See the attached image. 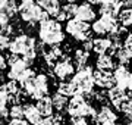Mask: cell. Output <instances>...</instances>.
<instances>
[{
	"mask_svg": "<svg viewBox=\"0 0 132 125\" xmlns=\"http://www.w3.org/2000/svg\"><path fill=\"white\" fill-rule=\"evenodd\" d=\"M116 125H125V124H116Z\"/></svg>",
	"mask_w": 132,
	"mask_h": 125,
	"instance_id": "cell-40",
	"label": "cell"
},
{
	"mask_svg": "<svg viewBox=\"0 0 132 125\" xmlns=\"http://www.w3.org/2000/svg\"><path fill=\"white\" fill-rule=\"evenodd\" d=\"M72 60H73V63H75L78 68L85 66V65H88V60H90V52H87L84 47L75 49V50H73Z\"/></svg>",
	"mask_w": 132,
	"mask_h": 125,
	"instance_id": "cell-24",
	"label": "cell"
},
{
	"mask_svg": "<svg viewBox=\"0 0 132 125\" xmlns=\"http://www.w3.org/2000/svg\"><path fill=\"white\" fill-rule=\"evenodd\" d=\"M95 107L91 105L88 99L82 94H73L68 101V107H66V115L69 118H95Z\"/></svg>",
	"mask_w": 132,
	"mask_h": 125,
	"instance_id": "cell-5",
	"label": "cell"
},
{
	"mask_svg": "<svg viewBox=\"0 0 132 125\" xmlns=\"http://www.w3.org/2000/svg\"><path fill=\"white\" fill-rule=\"evenodd\" d=\"M3 82H5V77H3V75H2V74H0V85H2V84H3Z\"/></svg>",
	"mask_w": 132,
	"mask_h": 125,
	"instance_id": "cell-38",
	"label": "cell"
},
{
	"mask_svg": "<svg viewBox=\"0 0 132 125\" xmlns=\"http://www.w3.org/2000/svg\"><path fill=\"white\" fill-rule=\"evenodd\" d=\"M128 96H129V93H128L126 90L120 88V87H118V85H113L112 88L107 90V100L113 105L114 109H119L120 105L125 101V99H126Z\"/></svg>",
	"mask_w": 132,
	"mask_h": 125,
	"instance_id": "cell-17",
	"label": "cell"
},
{
	"mask_svg": "<svg viewBox=\"0 0 132 125\" xmlns=\"http://www.w3.org/2000/svg\"><path fill=\"white\" fill-rule=\"evenodd\" d=\"M24 118L29 125H40L43 121V115L32 103H24Z\"/></svg>",
	"mask_w": 132,
	"mask_h": 125,
	"instance_id": "cell-19",
	"label": "cell"
},
{
	"mask_svg": "<svg viewBox=\"0 0 132 125\" xmlns=\"http://www.w3.org/2000/svg\"><path fill=\"white\" fill-rule=\"evenodd\" d=\"M52 74L54 75V78L60 80V81H66V80L72 78V75L75 74V63L71 56L63 53V56L52 66Z\"/></svg>",
	"mask_w": 132,
	"mask_h": 125,
	"instance_id": "cell-10",
	"label": "cell"
},
{
	"mask_svg": "<svg viewBox=\"0 0 132 125\" xmlns=\"http://www.w3.org/2000/svg\"><path fill=\"white\" fill-rule=\"evenodd\" d=\"M7 105H9V97H7V94L0 88V111L7 109Z\"/></svg>",
	"mask_w": 132,
	"mask_h": 125,
	"instance_id": "cell-30",
	"label": "cell"
},
{
	"mask_svg": "<svg viewBox=\"0 0 132 125\" xmlns=\"http://www.w3.org/2000/svg\"><path fill=\"white\" fill-rule=\"evenodd\" d=\"M6 66H7V60H6V58L2 54V52H0V74L6 69Z\"/></svg>",
	"mask_w": 132,
	"mask_h": 125,
	"instance_id": "cell-35",
	"label": "cell"
},
{
	"mask_svg": "<svg viewBox=\"0 0 132 125\" xmlns=\"http://www.w3.org/2000/svg\"><path fill=\"white\" fill-rule=\"evenodd\" d=\"M18 13L21 16V21L28 27H34L35 24H40L41 21L48 18V15L40 6L38 0H19Z\"/></svg>",
	"mask_w": 132,
	"mask_h": 125,
	"instance_id": "cell-3",
	"label": "cell"
},
{
	"mask_svg": "<svg viewBox=\"0 0 132 125\" xmlns=\"http://www.w3.org/2000/svg\"><path fill=\"white\" fill-rule=\"evenodd\" d=\"M37 40L29 34H16L13 38H10L9 43V53L12 54H18V56H24L29 49L37 47Z\"/></svg>",
	"mask_w": 132,
	"mask_h": 125,
	"instance_id": "cell-9",
	"label": "cell"
},
{
	"mask_svg": "<svg viewBox=\"0 0 132 125\" xmlns=\"http://www.w3.org/2000/svg\"><path fill=\"white\" fill-rule=\"evenodd\" d=\"M22 90H24L25 96L31 97L34 100H38L44 96H48L50 93V80H48L47 74L40 72L35 74L32 78H29L28 81L22 84Z\"/></svg>",
	"mask_w": 132,
	"mask_h": 125,
	"instance_id": "cell-6",
	"label": "cell"
},
{
	"mask_svg": "<svg viewBox=\"0 0 132 125\" xmlns=\"http://www.w3.org/2000/svg\"><path fill=\"white\" fill-rule=\"evenodd\" d=\"M123 47L132 54V33L126 34V37L123 38Z\"/></svg>",
	"mask_w": 132,
	"mask_h": 125,
	"instance_id": "cell-31",
	"label": "cell"
},
{
	"mask_svg": "<svg viewBox=\"0 0 132 125\" xmlns=\"http://www.w3.org/2000/svg\"><path fill=\"white\" fill-rule=\"evenodd\" d=\"M6 125H29V124L25 118H19V119H10Z\"/></svg>",
	"mask_w": 132,
	"mask_h": 125,
	"instance_id": "cell-34",
	"label": "cell"
},
{
	"mask_svg": "<svg viewBox=\"0 0 132 125\" xmlns=\"http://www.w3.org/2000/svg\"><path fill=\"white\" fill-rule=\"evenodd\" d=\"M52 101H53V107H54V111L59 112V113H63V112H66L69 97H66V96H63V94H60V93L56 91L52 96Z\"/></svg>",
	"mask_w": 132,
	"mask_h": 125,
	"instance_id": "cell-25",
	"label": "cell"
},
{
	"mask_svg": "<svg viewBox=\"0 0 132 125\" xmlns=\"http://www.w3.org/2000/svg\"><path fill=\"white\" fill-rule=\"evenodd\" d=\"M10 38H12V37H10L9 34L0 28V52H3V50H6V49L9 47Z\"/></svg>",
	"mask_w": 132,
	"mask_h": 125,
	"instance_id": "cell-29",
	"label": "cell"
},
{
	"mask_svg": "<svg viewBox=\"0 0 132 125\" xmlns=\"http://www.w3.org/2000/svg\"><path fill=\"white\" fill-rule=\"evenodd\" d=\"M98 12L101 15H109V16H118L119 12L122 10V3L120 0H103L100 3Z\"/></svg>",
	"mask_w": 132,
	"mask_h": 125,
	"instance_id": "cell-18",
	"label": "cell"
},
{
	"mask_svg": "<svg viewBox=\"0 0 132 125\" xmlns=\"http://www.w3.org/2000/svg\"><path fill=\"white\" fill-rule=\"evenodd\" d=\"M7 118H9V109H3L0 111V125L7 124Z\"/></svg>",
	"mask_w": 132,
	"mask_h": 125,
	"instance_id": "cell-33",
	"label": "cell"
},
{
	"mask_svg": "<svg viewBox=\"0 0 132 125\" xmlns=\"http://www.w3.org/2000/svg\"><path fill=\"white\" fill-rule=\"evenodd\" d=\"M65 31L68 35H71L75 41H85V40L91 38V27L88 22H84L81 19H76V18H71V19L66 21V27Z\"/></svg>",
	"mask_w": 132,
	"mask_h": 125,
	"instance_id": "cell-8",
	"label": "cell"
},
{
	"mask_svg": "<svg viewBox=\"0 0 132 125\" xmlns=\"http://www.w3.org/2000/svg\"><path fill=\"white\" fill-rule=\"evenodd\" d=\"M76 19H81L84 21V22H93V21L97 19V10L94 9V6L93 3L90 2H84V3H81V5L76 6V10H75V16Z\"/></svg>",
	"mask_w": 132,
	"mask_h": 125,
	"instance_id": "cell-13",
	"label": "cell"
},
{
	"mask_svg": "<svg viewBox=\"0 0 132 125\" xmlns=\"http://www.w3.org/2000/svg\"><path fill=\"white\" fill-rule=\"evenodd\" d=\"M94 121L97 125H116L119 121V116L113 107H110L107 105H103V106H100V109L97 111Z\"/></svg>",
	"mask_w": 132,
	"mask_h": 125,
	"instance_id": "cell-11",
	"label": "cell"
},
{
	"mask_svg": "<svg viewBox=\"0 0 132 125\" xmlns=\"http://www.w3.org/2000/svg\"><path fill=\"white\" fill-rule=\"evenodd\" d=\"M131 28H132V27H131Z\"/></svg>",
	"mask_w": 132,
	"mask_h": 125,
	"instance_id": "cell-41",
	"label": "cell"
},
{
	"mask_svg": "<svg viewBox=\"0 0 132 125\" xmlns=\"http://www.w3.org/2000/svg\"><path fill=\"white\" fill-rule=\"evenodd\" d=\"M38 38L46 46H60L65 41V28L54 18H47L38 24Z\"/></svg>",
	"mask_w": 132,
	"mask_h": 125,
	"instance_id": "cell-1",
	"label": "cell"
},
{
	"mask_svg": "<svg viewBox=\"0 0 132 125\" xmlns=\"http://www.w3.org/2000/svg\"><path fill=\"white\" fill-rule=\"evenodd\" d=\"M6 60H7V65H9L7 78H9V80L18 81L21 85L37 74L32 68H31L32 63H29L28 60H25L22 56H18V54H12V53H9V56H7Z\"/></svg>",
	"mask_w": 132,
	"mask_h": 125,
	"instance_id": "cell-2",
	"label": "cell"
},
{
	"mask_svg": "<svg viewBox=\"0 0 132 125\" xmlns=\"http://www.w3.org/2000/svg\"><path fill=\"white\" fill-rule=\"evenodd\" d=\"M120 3L125 7H132V0H120Z\"/></svg>",
	"mask_w": 132,
	"mask_h": 125,
	"instance_id": "cell-36",
	"label": "cell"
},
{
	"mask_svg": "<svg viewBox=\"0 0 132 125\" xmlns=\"http://www.w3.org/2000/svg\"><path fill=\"white\" fill-rule=\"evenodd\" d=\"M122 25L119 24L118 16H109V15H101L100 18L93 21L91 31L97 35H113L120 29Z\"/></svg>",
	"mask_w": 132,
	"mask_h": 125,
	"instance_id": "cell-7",
	"label": "cell"
},
{
	"mask_svg": "<svg viewBox=\"0 0 132 125\" xmlns=\"http://www.w3.org/2000/svg\"><path fill=\"white\" fill-rule=\"evenodd\" d=\"M112 38L110 37H104V35H100L98 38L93 40V52H95L97 54H103V53L110 52L112 49Z\"/></svg>",
	"mask_w": 132,
	"mask_h": 125,
	"instance_id": "cell-21",
	"label": "cell"
},
{
	"mask_svg": "<svg viewBox=\"0 0 132 125\" xmlns=\"http://www.w3.org/2000/svg\"><path fill=\"white\" fill-rule=\"evenodd\" d=\"M63 49L60 46H44L41 50V56H43V60L46 63V66L52 68L54 63L59 60V59L63 56Z\"/></svg>",
	"mask_w": 132,
	"mask_h": 125,
	"instance_id": "cell-14",
	"label": "cell"
},
{
	"mask_svg": "<svg viewBox=\"0 0 132 125\" xmlns=\"http://www.w3.org/2000/svg\"><path fill=\"white\" fill-rule=\"evenodd\" d=\"M68 125H90L87 118H71Z\"/></svg>",
	"mask_w": 132,
	"mask_h": 125,
	"instance_id": "cell-32",
	"label": "cell"
},
{
	"mask_svg": "<svg viewBox=\"0 0 132 125\" xmlns=\"http://www.w3.org/2000/svg\"><path fill=\"white\" fill-rule=\"evenodd\" d=\"M38 3L43 7V10L52 18H56L62 9V0H38Z\"/></svg>",
	"mask_w": 132,
	"mask_h": 125,
	"instance_id": "cell-22",
	"label": "cell"
},
{
	"mask_svg": "<svg viewBox=\"0 0 132 125\" xmlns=\"http://www.w3.org/2000/svg\"><path fill=\"white\" fill-rule=\"evenodd\" d=\"M88 2H90V3H93V5H100L103 0H88Z\"/></svg>",
	"mask_w": 132,
	"mask_h": 125,
	"instance_id": "cell-37",
	"label": "cell"
},
{
	"mask_svg": "<svg viewBox=\"0 0 132 125\" xmlns=\"http://www.w3.org/2000/svg\"><path fill=\"white\" fill-rule=\"evenodd\" d=\"M132 77V72L126 68V65H118L113 69V78H114V85L120 87L128 91V84Z\"/></svg>",
	"mask_w": 132,
	"mask_h": 125,
	"instance_id": "cell-16",
	"label": "cell"
},
{
	"mask_svg": "<svg viewBox=\"0 0 132 125\" xmlns=\"http://www.w3.org/2000/svg\"><path fill=\"white\" fill-rule=\"evenodd\" d=\"M35 106H37V109L40 111V113L43 115V118L53 115V112H54L52 97H48V96H44V97H41V99H38Z\"/></svg>",
	"mask_w": 132,
	"mask_h": 125,
	"instance_id": "cell-23",
	"label": "cell"
},
{
	"mask_svg": "<svg viewBox=\"0 0 132 125\" xmlns=\"http://www.w3.org/2000/svg\"><path fill=\"white\" fill-rule=\"evenodd\" d=\"M9 118L10 119L24 118V105L22 103H12L9 107Z\"/></svg>",
	"mask_w": 132,
	"mask_h": 125,
	"instance_id": "cell-28",
	"label": "cell"
},
{
	"mask_svg": "<svg viewBox=\"0 0 132 125\" xmlns=\"http://www.w3.org/2000/svg\"><path fill=\"white\" fill-rule=\"evenodd\" d=\"M40 125H65V118H63V113H54V115L46 116L43 118L41 124Z\"/></svg>",
	"mask_w": 132,
	"mask_h": 125,
	"instance_id": "cell-27",
	"label": "cell"
},
{
	"mask_svg": "<svg viewBox=\"0 0 132 125\" xmlns=\"http://www.w3.org/2000/svg\"><path fill=\"white\" fill-rule=\"evenodd\" d=\"M62 2H65V3H75L76 0H62Z\"/></svg>",
	"mask_w": 132,
	"mask_h": 125,
	"instance_id": "cell-39",
	"label": "cell"
},
{
	"mask_svg": "<svg viewBox=\"0 0 132 125\" xmlns=\"http://www.w3.org/2000/svg\"><path fill=\"white\" fill-rule=\"evenodd\" d=\"M94 82L95 85L101 90H109L114 85V78H113V71H101L95 69L94 71Z\"/></svg>",
	"mask_w": 132,
	"mask_h": 125,
	"instance_id": "cell-15",
	"label": "cell"
},
{
	"mask_svg": "<svg viewBox=\"0 0 132 125\" xmlns=\"http://www.w3.org/2000/svg\"><path fill=\"white\" fill-rule=\"evenodd\" d=\"M116 59L109 54V53H103V54H98L97 59H95V68L97 69H101V71H113L116 68Z\"/></svg>",
	"mask_w": 132,
	"mask_h": 125,
	"instance_id": "cell-20",
	"label": "cell"
},
{
	"mask_svg": "<svg viewBox=\"0 0 132 125\" xmlns=\"http://www.w3.org/2000/svg\"><path fill=\"white\" fill-rule=\"evenodd\" d=\"M72 84L75 87L76 94H82L87 99H90L91 93L94 91V69L90 65L78 68V71H75V74L71 78Z\"/></svg>",
	"mask_w": 132,
	"mask_h": 125,
	"instance_id": "cell-4",
	"label": "cell"
},
{
	"mask_svg": "<svg viewBox=\"0 0 132 125\" xmlns=\"http://www.w3.org/2000/svg\"><path fill=\"white\" fill-rule=\"evenodd\" d=\"M16 13H18L16 0H0V27L9 24Z\"/></svg>",
	"mask_w": 132,
	"mask_h": 125,
	"instance_id": "cell-12",
	"label": "cell"
},
{
	"mask_svg": "<svg viewBox=\"0 0 132 125\" xmlns=\"http://www.w3.org/2000/svg\"><path fill=\"white\" fill-rule=\"evenodd\" d=\"M56 91L66 97H72L73 94H76V90H75V87H73V84H72V81H68V80L66 81H60L57 84Z\"/></svg>",
	"mask_w": 132,
	"mask_h": 125,
	"instance_id": "cell-26",
	"label": "cell"
}]
</instances>
